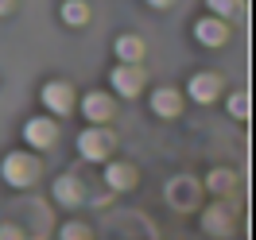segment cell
Here are the masks:
<instances>
[{
  "label": "cell",
  "mask_w": 256,
  "mask_h": 240,
  "mask_svg": "<svg viewBox=\"0 0 256 240\" xmlns=\"http://www.w3.org/2000/svg\"><path fill=\"white\" fill-rule=\"evenodd\" d=\"M0 240H24V237H20V229H12V225H0Z\"/></svg>",
  "instance_id": "cell-19"
},
{
  "label": "cell",
  "mask_w": 256,
  "mask_h": 240,
  "mask_svg": "<svg viewBox=\"0 0 256 240\" xmlns=\"http://www.w3.org/2000/svg\"><path fill=\"white\" fill-rule=\"evenodd\" d=\"M218 93H222V78L218 74H194L190 78V97L198 105H210Z\"/></svg>",
  "instance_id": "cell-8"
},
{
  "label": "cell",
  "mask_w": 256,
  "mask_h": 240,
  "mask_svg": "<svg viewBox=\"0 0 256 240\" xmlns=\"http://www.w3.org/2000/svg\"><path fill=\"white\" fill-rule=\"evenodd\" d=\"M229 186H233V175H229V171H214V175H210V190H229Z\"/></svg>",
  "instance_id": "cell-17"
},
{
  "label": "cell",
  "mask_w": 256,
  "mask_h": 240,
  "mask_svg": "<svg viewBox=\"0 0 256 240\" xmlns=\"http://www.w3.org/2000/svg\"><path fill=\"white\" fill-rule=\"evenodd\" d=\"M112 190H128V186H136V171L128 167V163H109V171H105Z\"/></svg>",
  "instance_id": "cell-11"
},
{
  "label": "cell",
  "mask_w": 256,
  "mask_h": 240,
  "mask_svg": "<svg viewBox=\"0 0 256 240\" xmlns=\"http://www.w3.org/2000/svg\"><path fill=\"white\" fill-rule=\"evenodd\" d=\"M194 39L202 43V47H222L225 39H229V27H225V19L218 16H206L194 23Z\"/></svg>",
  "instance_id": "cell-6"
},
{
  "label": "cell",
  "mask_w": 256,
  "mask_h": 240,
  "mask_svg": "<svg viewBox=\"0 0 256 240\" xmlns=\"http://www.w3.org/2000/svg\"><path fill=\"white\" fill-rule=\"evenodd\" d=\"M62 19L70 23V27H86V19H90L86 0H66V4H62Z\"/></svg>",
  "instance_id": "cell-13"
},
{
  "label": "cell",
  "mask_w": 256,
  "mask_h": 240,
  "mask_svg": "<svg viewBox=\"0 0 256 240\" xmlns=\"http://www.w3.org/2000/svg\"><path fill=\"white\" fill-rule=\"evenodd\" d=\"M82 112H86L90 124L105 128V124L112 120V97L109 93H86V97H82Z\"/></svg>",
  "instance_id": "cell-3"
},
{
  "label": "cell",
  "mask_w": 256,
  "mask_h": 240,
  "mask_svg": "<svg viewBox=\"0 0 256 240\" xmlns=\"http://www.w3.org/2000/svg\"><path fill=\"white\" fill-rule=\"evenodd\" d=\"M152 109L160 112V116H178V109H182L178 89H156V93H152Z\"/></svg>",
  "instance_id": "cell-10"
},
{
  "label": "cell",
  "mask_w": 256,
  "mask_h": 240,
  "mask_svg": "<svg viewBox=\"0 0 256 240\" xmlns=\"http://www.w3.org/2000/svg\"><path fill=\"white\" fill-rule=\"evenodd\" d=\"M206 4H210V12H214V16H218V19L233 16V12H237V8H240V0H206Z\"/></svg>",
  "instance_id": "cell-14"
},
{
  "label": "cell",
  "mask_w": 256,
  "mask_h": 240,
  "mask_svg": "<svg viewBox=\"0 0 256 240\" xmlns=\"http://www.w3.org/2000/svg\"><path fill=\"white\" fill-rule=\"evenodd\" d=\"M54 136H58V128H54V120H47V116H35V120L24 124V140L32 147H50Z\"/></svg>",
  "instance_id": "cell-7"
},
{
  "label": "cell",
  "mask_w": 256,
  "mask_h": 240,
  "mask_svg": "<svg viewBox=\"0 0 256 240\" xmlns=\"http://www.w3.org/2000/svg\"><path fill=\"white\" fill-rule=\"evenodd\" d=\"M43 105H47L50 112L66 116V112L74 109V89H70L66 81H47V85H43Z\"/></svg>",
  "instance_id": "cell-5"
},
{
  "label": "cell",
  "mask_w": 256,
  "mask_h": 240,
  "mask_svg": "<svg viewBox=\"0 0 256 240\" xmlns=\"http://www.w3.org/2000/svg\"><path fill=\"white\" fill-rule=\"evenodd\" d=\"M229 112H233L237 120H244V116H248V93H233L229 97Z\"/></svg>",
  "instance_id": "cell-15"
},
{
  "label": "cell",
  "mask_w": 256,
  "mask_h": 240,
  "mask_svg": "<svg viewBox=\"0 0 256 240\" xmlns=\"http://www.w3.org/2000/svg\"><path fill=\"white\" fill-rule=\"evenodd\" d=\"M206 229H210V233L229 229V217H225V213H218V209H210V213H206Z\"/></svg>",
  "instance_id": "cell-18"
},
{
  "label": "cell",
  "mask_w": 256,
  "mask_h": 240,
  "mask_svg": "<svg viewBox=\"0 0 256 240\" xmlns=\"http://www.w3.org/2000/svg\"><path fill=\"white\" fill-rule=\"evenodd\" d=\"M12 4H16V0H0V16H4V12H12Z\"/></svg>",
  "instance_id": "cell-21"
},
{
  "label": "cell",
  "mask_w": 256,
  "mask_h": 240,
  "mask_svg": "<svg viewBox=\"0 0 256 240\" xmlns=\"http://www.w3.org/2000/svg\"><path fill=\"white\" fill-rule=\"evenodd\" d=\"M54 198H58V202H62V206H78L82 202V186H78V178H58V182H54Z\"/></svg>",
  "instance_id": "cell-12"
},
{
  "label": "cell",
  "mask_w": 256,
  "mask_h": 240,
  "mask_svg": "<svg viewBox=\"0 0 256 240\" xmlns=\"http://www.w3.org/2000/svg\"><path fill=\"white\" fill-rule=\"evenodd\" d=\"M148 4H152V8H171L175 0H148Z\"/></svg>",
  "instance_id": "cell-20"
},
{
  "label": "cell",
  "mask_w": 256,
  "mask_h": 240,
  "mask_svg": "<svg viewBox=\"0 0 256 240\" xmlns=\"http://www.w3.org/2000/svg\"><path fill=\"white\" fill-rule=\"evenodd\" d=\"M0 175L8 186H32L35 178H39V163L32 155H24V151H12V155H4L0 163Z\"/></svg>",
  "instance_id": "cell-1"
},
{
  "label": "cell",
  "mask_w": 256,
  "mask_h": 240,
  "mask_svg": "<svg viewBox=\"0 0 256 240\" xmlns=\"http://www.w3.org/2000/svg\"><path fill=\"white\" fill-rule=\"evenodd\" d=\"M116 58L124 66H140V58H144V39H140V35H120V39H116Z\"/></svg>",
  "instance_id": "cell-9"
},
{
  "label": "cell",
  "mask_w": 256,
  "mask_h": 240,
  "mask_svg": "<svg viewBox=\"0 0 256 240\" xmlns=\"http://www.w3.org/2000/svg\"><path fill=\"white\" fill-rule=\"evenodd\" d=\"M62 240H90V229L82 221H70V225H62Z\"/></svg>",
  "instance_id": "cell-16"
},
{
  "label": "cell",
  "mask_w": 256,
  "mask_h": 240,
  "mask_svg": "<svg viewBox=\"0 0 256 240\" xmlns=\"http://www.w3.org/2000/svg\"><path fill=\"white\" fill-rule=\"evenodd\" d=\"M112 132L109 128H86L78 136V151H82V159H90V163H101V159H109V151H112Z\"/></svg>",
  "instance_id": "cell-2"
},
{
  "label": "cell",
  "mask_w": 256,
  "mask_h": 240,
  "mask_svg": "<svg viewBox=\"0 0 256 240\" xmlns=\"http://www.w3.org/2000/svg\"><path fill=\"white\" fill-rule=\"evenodd\" d=\"M109 81L116 85V93H120V97H136L140 89H144V70H140V66H124V62H120L109 74Z\"/></svg>",
  "instance_id": "cell-4"
}]
</instances>
